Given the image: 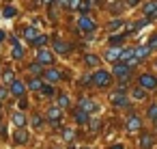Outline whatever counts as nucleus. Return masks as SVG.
Returning <instances> with one entry per match:
<instances>
[{
    "label": "nucleus",
    "instance_id": "f257e3e1",
    "mask_svg": "<svg viewBox=\"0 0 157 149\" xmlns=\"http://www.w3.org/2000/svg\"><path fill=\"white\" fill-rule=\"evenodd\" d=\"M93 84L99 87V89H108V87L112 84V76H110L108 71H97V74L93 76Z\"/></svg>",
    "mask_w": 157,
    "mask_h": 149
},
{
    "label": "nucleus",
    "instance_id": "f03ea898",
    "mask_svg": "<svg viewBox=\"0 0 157 149\" xmlns=\"http://www.w3.org/2000/svg\"><path fill=\"white\" fill-rule=\"evenodd\" d=\"M95 20L93 18H88V15H80V20H78V28L82 30V33H93L95 30Z\"/></svg>",
    "mask_w": 157,
    "mask_h": 149
},
{
    "label": "nucleus",
    "instance_id": "7ed1b4c3",
    "mask_svg": "<svg viewBox=\"0 0 157 149\" xmlns=\"http://www.w3.org/2000/svg\"><path fill=\"white\" fill-rule=\"evenodd\" d=\"M138 84L144 87V89H157V76H153V74H142V76L138 78Z\"/></svg>",
    "mask_w": 157,
    "mask_h": 149
},
{
    "label": "nucleus",
    "instance_id": "20e7f679",
    "mask_svg": "<svg viewBox=\"0 0 157 149\" xmlns=\"http://www.w3.org/2000/svg\"><path fill=\"white\" fill-rule=\"evenodd\" d=\"M9 89H11V95H15V97H24V93H26L28 87H24L22 80H13V82L9 84Z\"/></svg>",
    "mask_w": 157,
    "mask_h": 149
},
{
    "label": "nucleus",
    "instance_id": "39448f33",
    "mask_svg": "<svg viewBox=\"0 0 157 149\" xmlns=\"http://www.w3.org/2000/svg\"><path fill=\"white\" fill-rule=\"evenodd\" d=\"M129 65L127 63H116L114 67H112V74L114 76H118V78H129Z\"/></svg>",
    "mask_w": 157,
    "mask_h": 149
},
{
    "label": "nucleus",
    "instance_id": "423d86ee",
    "mask_svg": "<svg viewBox=\"0 0 157 149\" xmlns=\"http://www.w3.org/2000/svg\"><path fill=\"white\" fill-rule=\"evenodd\" d=\"M140 127H142V119H140L138 115H131V117L127 119V132L133 134V132H138Z\"/></svg>",
    "mask_w": 157,
    "mask_h": 149
},
{
    "label": "nucleus",
    "instance_id": "0eeeda50",
    "mask_svg": "<svg viewBox=\"0 0 157 149\" xmlns=\"http://www.w3.org/2000/svg\"><path fill=\"white\" fill-rule=\"evenodd\" d=\"M37 61H39L41 65H52V63H54V54H52L50 50H39Z\"/></svg>",
    "mask_w": 157,
    "mask_h": 149
},
{
    "label": "nucleus",
    "instance_id": "6e6552de",
    "mask_svg": "<svg viewBox=\"0 0 157 149\" xmlns=\"http://www.w3.org/2000/svg\"><path fill=\"white\" fill-rule=\"evenodd\" d=\"M78 108H82V110H86V112H95V110H97V104H95L90 97H82L80 104H78Z\"/></svg>",
    "mask_w": 157,
    "mask_h": 149
},
{
    "label": "nucleus",
    "instance_id": "1a4fd4ad",
    "mask_svg": "<svg viewBox=\"0 0 157 149\" xmlns=\"http://www.w3.org/2000/svg\"><path fill=\"white\" fill-rule=\"evenodd\" d=\"M60 112H63V108H60V106H52V108L48 110V121H52V125H58Z\"/></svg>",
    "mask_w": 157,
    "mask_h": 149
},
{
    "label": "nucleus",
    "instance_id": "9d476101",
    "mask_svg": "<svg viewBox=\"0 0 157 149\" xmlns=\"http://www.w3.org/2000/svg\"><path fill=\"white\" fill-rule=\"evenodd\" d=\"M43 78H45L48 82H58L63 76H60V71H58V69H52V67H50V69H45V71H43Z\"/></svg>",
    "mask_w": 157,
    "mask_h": 149
},
{
    "label": "nucleus",
    "instance_id": "9b49d317",
    "mask_svg": "<svg viewBox=\"0 0 157 149\" xmlns=\"http://www.w3.org/2000/svg\"><path fill=\"white\" fill-rule=\"evenodd\" d=\"M88 115H90V112H86V110L78 108V110H75V115H73V117H75V123H80V125H86V123L90 121V117H88Z\"/></svg>",
    "mask_w": 157,
    "mask_h": 149
},
{
    "label": "nucleus",
    "instance_id": "f8f14e48",
    "mask_svg": "<svg viewBox=\"0 0 157 149\" xmlns=\"http://www.w3.org/2000/svg\"><path fill=\"white\" fill-rule=\"evenodd\" d=\"M13 140H15V145H26V143H28V132H26L24 127H17Z\"/></svg>",
    "mask_w": 157,
    "mask_h": 149
},
{
    "label": "nucleus",
    "instance_id": "ddd939ff",
    "mask_svg": "<svg viewBox=\"0 0 157 149\" xmlns=\"http://www.w3.org/2000/svg\"><path fill=\"white\" fill-rule=\"evenodd\" d=\"M140 147H142V149H151V147H153V134H151V132H142V136H140Z\"/></svg>",
    "mask_w": 157,
    "mask_h": 149
},
{
    "label": "nucleus",
    "instance_id": "4468645a",
    "mask_svg": "<svg viewBox=\"0 0 157 149\" xmlns=\"http://www.w3.org/2000/svg\"><path fill=\"white\" fill-rule=\"evenodd\" d=\"M144 15L151 20V18H157V0H153V2L144 5Z\"/></svg>",
    "mask_w": 157,
    "mask_h": 149
},
{
    "label": "nucleus",
    "instance_id": "2eb2a0df",
    "mask_svg": "<svg viewBox=\"0 0 157 149\" xmlns=\"http://www.w3.org/2000/svg\"><path fill=\"white\" fill-rule=\"evenodd\" d=\"M121 54H123L121 48H110V50L105 52V58H108V61H121Z\"/></svg>",
    "mask_w": 157,
    "mask_h": 149
},
{
    "label": "nucleus",
    "instance_id": "dca6fc26",
    "mask_svg": "<svg viewBox=\"0 0 157 149\" xmlns=\"http://www.w3.org/2000/svg\"><path fill=\"white\" fill-rule=\"evenodd\" d=\"M26 87H28L30 91H41V89H43V80H41L39 76H35L33 80H28V84H26Z\"/></svg>",
    "mask_w": 157,
    "mask_h": 149
},
{
    "label": "nucleus",
    "instance_id": "f3484780",
    "mask_svg": "<svg viewBox=\"0 0 157 149\" xmlns=\"http://www.w3.org/2000/svg\"><path fill=\"white\" fill-rule=\"evenodd\" d=\"M54 50H56L58 54H67V52L71 50V46L65 43V41H58V39H56V41H54Z\"/></svg>",
    "mask_w": 157,
    "mask_h": 149
},
{
    "label": "nucleus",
    "instance_id": "a211bd4d",
    "mask_svg": "<svg viewBox=\"0 0 157 149\" xmlns=\"http://www.w3.org/2000/svg\"><path fill=\"white\" fill-rule=\"evenodd\" d=\"M11 56H13L15 61H22V58H24V48H22V46H20L17 41L13 43V50H11Z\"/></svg>",
    "mask_w": 157,
    "mask_h": 149
},
{
    "label": "nucleus",
    "instance_id": "6ab92c4d",
    "mask_svg": "<svg viewBox=\"0 0 157 149\" xmlns=\"http://www.w3.org/2000/svg\"><path fill=\"white\" fill-rule=\"evenodd\" d=\"M112 104H114V106L125 108V106H129V99H127V97H123V95H118V93H114V95H112Z\"/></svg>",
    "mask_w": 157,
    "mask_h": 149
},
{
    "label": "nucleus",
    "instance_id": "aec40b11",
    "mask_svg": "<svg viewBox=\"0 0 157 149\" xmlns=\"http://www.w3.org/2000/svg\"><path fill=\"white\" fill-rule=\"evenodd\" d=\"M11 121H13V125H17V127H24V125H26V117H24L22 112H13Z\"/></svg>",
    "mask_w": 157,
    "mask_h": 149
},
{
    "label": "nucleus",
    "instance_id": "412c9836",
    "mask_svg": "<svg viewBox=\"0 0 157 149\" xmlns=\"http://www.w3.org/2000/svg\"><path fill=\"white\" fill-rule=\"evenodd\" d=\"M24 37H26V39H28L30 43H33V41H35V39L39 37V30H37L35 26H30V28H26V30H24Z\"/></svg>",
    "mask_w": 157,
    "mask_h": 149
},
{
    "label": "nucleus",
    "instance_id": "4be33fe9",
    "mask_svg": "<svg viewBox=\"0 0 157 149\" xmlns=\"http://www.w3.org/2000/svg\"><path fill=\"white\" fill-rule=\"evenodd\" d=\"M151 50H153L151 46H138V48H136V56H138V58H146Z\"/></svg>",
    "mask_w": 157,
    "mask_h": 149
},
{
    "label": "nucleus",
    "instance_id": "5701e85b",
    "mask_svg": "<svg viewBox=\"0 0 157 149\" xmlns=\"http://www.w3.org/2000/svg\"><path fill=\"white\" fill-rule=\"evenodd\" d=\"M84 63H86L88 67H97V65H99V56H95V54H84Z\"/></svg>",
    "mask_w": 157,
    "mask_h": 149
},
{
    "label": "nucleus",
    "instance_id": "b1692460",
    "mask_svg": "<svg viewBox=\"0 0 157 149\" xmlns=\"http://www.w3.org/2000/svg\"><path fill=\"white\" fill-rule=\"evenodd\" d=\"M58 106H60V108H69V106H71V99H69L67 93H60V95H58Z\"/></svg>",
    "mask_w": 157,
    "mask_h": 149
},
{
    "label": "nucleus",
    "instance_id": "393cba45",
    "mask_svg": "<svg viewBox=\"0 0 157 149\" xmlns=\"http://www.w3.org/2000/svg\"><path fill=\"white\" fill-rule=\"evenodd\" d=\"M13 80H15V78H13V69H5V71H2V82H5V84H11Z\"/></svg>",
    "mask_w": 157,
    "mask_h": 149
},
{
    "label": "nucleus",
    "instance_id": "a878e982",
    "mask_svg": "<svg viewBox=\"0 0 157 149\" xmlns=\"http://www.w3.org/2000/svg\"><path fill=\"white\" fill-rule=\"evenodd\" d=\"M88 127H90V134H97L99 127H101V121H99V119H90V121H88Z\"/></svg>",
    "mask_w": 157,
    "mask_h": 149
},
{
    "label": "nucleus",
    "instance_id": "bb28decb",
    "mask_svg": "<svg viewBox=\"0 0 157 149\" xmlns=\"http://www.w3.org/2000/svg\"><path fill=\"white\" fill-rule=\"evenodd\" d=\"M131 56H136V48H127V50H123V54H121V61H129Z\"/></svg>",
    "mask_w": 157,
    "mask_h": 149
},
{
    "label": "nucleus",
    "instance_id": "cd10ccee",
    "mask_svg": "<svg viewBox=\"0 0 157 149\" xmlns=\"http://www.w3.org/2000/svg\"><path fill=\"white\" fill-rule=\"evenodd\" d=\"M28 71H30L33 76H41V74H43V69H41V63L37 61L35 65H30V67H28Z\"/></svg>",
    "mask_w": 157,
    "mask_h": 149
},
{
    "label": "nucleus",
    "instance_id": "c85d7f7f",
    "mask_svg": "<svg viewBox=\"0 0 157 149\" xmlns=\"http://www.w3.org/2000/svg\"><path fill=\"white\" fill-rule=\"evenodd\" d=\"M2 15H5V18H15V15H17V9L9 5V7H5V11H2Z\"/></svg>",
    "mask_w": 157,
    "mask_h": 149
},
{
    "label": "nucleus",
    "instance_id": "c756f323",
    "mask_svg": "<svg viewBox=\"0 0 157 149\" xmlns=\"http://www.w3.org/2000/svg\"><path fill=\"white\" fill-rule=\"evenodd\" d=\"M45 43H48V37H45V35H39V37L33 41V46H35V48H43Z\"/></svg>",
    "mask_w": 157,
    "mask_h": 149
},
{
    "label": "nucleus",
    "instance_id": "7c9ffc66",
    "mask_svg": "<svg viewBox=\"0 0 157 149\" xmlns=\"http://www.w3.org/2000/svg\"><path fill=\"white\" fill-rule=\"evenodd\" d=\"M56 91H54V87L52 84H43V89H41V95H45V97H52Z\"/></svg>",
    "mask_w": 157,
    "mask_h": 149
},
{
    "label": "nucleus",
    "instance_id": "2f4dec72",
    "mask_svg": "<svg viewBox=\"0 0 157 149\" xmlns=\"http://www.w3.org/2000/svg\"><path fill=\"white\" fill-rule=\"evenodd\" d=\"M133 99H144L146 97V91H144V87H140V89H133Z\"/></svg>",
    "mask_w": 157,
    "mask_h": 149
},
{
    "label": "nucleus",
    "instance_id": "473e14b6",
    "mask_svg": "<svg viewBox=\"0 0 157 149\" xmlns=\"http://www.w3.org/2000/svg\"><path fill=\"white\" fill-rule=\"evenodd\" d=\"M146 115H148V119H151V121H155V119H157V104H153V106H148V110H146Z\"/></svg>",
    "mask_w": 157,
    "mask_h": 149
},
{
    "label": "nucleus",
    "instance_id": "72a5a7b5",
    "mask_svg": "<svg viewBox=\"0 0 157 149\" xmlns=\"http://www.w3.org/2000/svg\"><path fill=\"white\" fill-rule=\"evenodd\" d=\"M125 37H127V33H123V35H112V37H110V43H112V46H116V43H121Z\"/></svg>",
    "mask_w": 157,
    "mask_h": 149
},
{
    "label": "nucleus",
    "instance_id": "f704fd0d",
    "mask_svg": "<svg viewBox=\"0 0 157 149\" xmlns=\"http://www.w3.org/2000/svg\"><path fill=\"white\" fill-rule=\"evenodd\" d=\"M88 9H90V2H88V0H84V2L80 5V13H82V15H86V13H88Z\"/></svg>",
    "mask_w": 157,
    "mask_h": 149
},
{
    "label": "nucleus",
    "instance_id": "c9c22d12",
    "mask_svg": "<svg viewBox=\"0 0 157 149\" xmlns=\"http://www.w3.org/2000/svg\"><path fill=\"white\" fill-rule=\"evenodd\" d=\"M73 136H75L73 130H63V138H65V140H73Z\"/></svg>",
    "mask_w": 157,
    "mask_h": 149
},
{
    "label": "nucleus",
    "instance_id": "e433bc0d",
    "mask_svg": "<svg viewBox=\"0 0 157 149\" xmlns=\"http://www.w3.org/2000/svg\"><path fill=\"white\" fill-rule=\"evenodd\" d=\"M121 24H123V22H121V20H112V22H110V26H108V28H110V30H116V28H121Z\"/></svg>",
    "mask_w": 157,
    "mask_h": 149
},
{
    "label": "nucleus",
    "instance_id": "4c0bfd02",
    "mask_svg": "<svg viewBox=\"0 0 157 149\" xmlns=\"http://www.w3.org/2000/svg\"><path fill=\"white\" fill-rule=\"evenodd\" d=\"M41 123H43V119H41L39 115H33V125H35V127H41Z\"/></svg>",
    "mask_w": 157,
    "mask_h": 149
},
{
    "label": "nucleus",
    "instance_id": "58836bf2",
    "mask_svg": "<svg viewBox=\"0 0 157 149\" xmlns=\"http://www.w3.org/2000/svg\"><path fill=\"white\" fill-rule=\"evenodd\" d=\"M11 93V89H5V87H0V99H7Z\"/></svg>",
    "mask_w": 157,
    "mask_h": 149
},
{
    "label": "nucleus",
    "instance_id": "ea45409f",
    "mask_svg": "<svg viewBox=\"0 0 157 149\" xmlns=\"http://www.w3.org/2000/svg\"><path fill=\"white\" fill-rule=\"evenodd\" d=\"M140 61H142V58H138V56H131V58L127 61V65H129V67H136V65H138Z\"/></svg>",
    "mask_w": 157,
    "mask_h": 149
},
{
    "label": "nucleus",
    "instance_id": "a19ab883",
    "mask_svg": "<svg viewBox=\"0 0 157 149\" xmlns=\"http://www.w3.org/2000/svg\"><path fill=\"white\" fill-rule=\"evenodd\" d=\"M148 46H151L153 50H157V35H155V37H151V41H148Z\"/></svg>",
    "mask_w": 157,
    "mask_h": 149
},
{
    "label": "nucleus",
    "instance_id": "79ce46f5",
    "mask_svg": "<svg viewBox=\"0 0 157 149\" xmlns=\"http://www.w3.org/2000/svg\"><path fill=\"white\" fill-rule=\"evenodd\" d=\"M78 5H80V0H69V7H71V9H75Z\"/></svg>",
    "mask_w": 157,
    "mask_h": 149
},
{
    "label": "nucleus",
    "instance_id": "37998d69",
    "mask_svg": "<svg viewBox=\"0 0 157 149\" xmlns=\"http://www.w3.org/2000/svg\"><path fill=\"white\" fill-rule=\"evenodd\" d=\"M127 5L129 7H136V5H140V0H127Z\"/></svg>",
    "mask_w": 157,
    "mask_h": 149
},
{
    "label": "nucleus",
    "instance_id": "c03bdc74",
    "mask_svg": "<svg viewBox=\"0 0 157 149\" xmlns=\"http://www.w3.org/2000/svg\"><path fill=\"white\" fill-rule=\"evenodd\" d=\"M26 106H28V102H26V99H20V108H22V110H24V108H26Z\"/></svg>",
    "mask_w": 157,
    "mask_h": 149
},
{
    "label": "nucleus",
    "instance_id": "a18cd8bd",
    "mask_svg": "<svg viewBox=\"0 0 157 149\" xmlns=\"http://www.w3.org/2000/svg\"><path fill=\"white\" fill-rule=\"evenodd\" d=\"M110 149H125V147H123V145H112Z\"/></svg>",
    "mask_w": 157,
    "mask_h": 149
},
{
    "label": "nucleus",
    "instance_id": "49530a36",
    "mask_svg": "<svg viewBox=\"0 0 157 149\" xmlns=\"http://www.w3.org/2000/svg\"><path fill=\"white\" fill-rule=\"evenodd\" d=\"M5 39H7V35H5L2 30H0V41H5Z\"/></svg>",
    "mask_w": 157,
    "mask_h": 149
},
{
    "label": "nucleus",
    "instance_id": "de8ad7c7",
    "mask_svg": "<svg viewBox=\"0 0 157 149\" xmlns=\"http://www.w3.org/2000/svg\"><path fill=\"white\" fill-rule=\"evenodd\" d=\"M58 2H60L63 7H67V5H69V0H58Z\"/></svg>",
    "mask_w": 157,
    "mask_h": 149
},
{
    "label": "nucleus",
    "instance_id": "09e8293b",
    "mask_svg": "<svg viewBox=\"0 0 157 149\" xmlns=\"http://www.w3.org/2000/svg\"><path fill=\"white\" fill-rule=\"evenodd\" d=\"M41 2H45V5H50V2H54V0H41Z\"/></svg>",
    "mask_w": 157,
    "mask_h": 149
},
{
    "label": "nucleus",
    "instance_id": "8fccbe9b",
    "mask_svg": "<svg viewBox=\"0 0 157 149\" xmlns=\"http://www.w3.org/2000/svg\"><path fill=\"white\" fill-rule=\"evenodd\" d=\"M155 132H157V119H155Z\"/></svg>",
    "mask_w": 157,
    "mask_h": 149
},
{
    "label": "nucleus",
    "instance_id": "3c124183",
    "mask_svg": "<svg viewBox=\"0 0 157 149\" xmlns=\"http://www.w3.org/2000/svg\"><path fill=\"white\" fill-rule=\"evenodd\" d=\"M82 149H90V147H82Z\"/></svg>",
    "mask_w": 157,
    "mask_h": 149
},
{
    "label": "nucleus",
    "instance_id": "603ef678",
    "mask_svg": "<svg viewBox=\"0 0 157 149\" xmlns=\"http://www.w3.org/2000/svg\"><path fill=\"white\" fill-rule=\"evenodd\" d=\"M0 106H2V104H0Z\"/></svg>",
    "mask_w": 157,
    "mask_h": 149
}]
</instances>
